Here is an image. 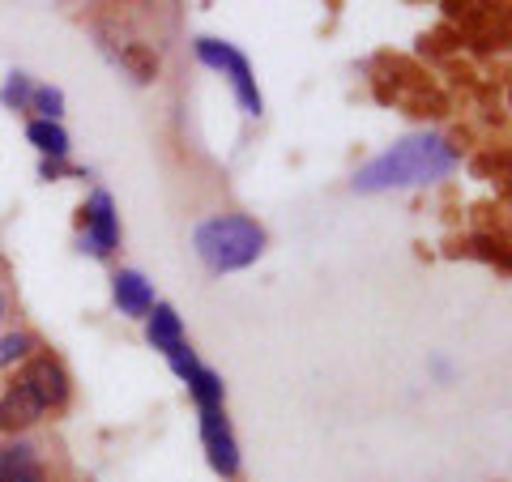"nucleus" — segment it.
<instances>
[{
  "label": "nucleus",
  "mask_w": 512,
  "mask_h": 482,
  "mask_svg": "<svg viewBox=\"0 0 512 482\" xmlns=\"http://www.w3.org/2000/svg\"><path fill=\"white\" fill-rule=\"evenodd\" d=\"M39 419H43V406H39L35 393H30L22 380L13 384L5 397H0V431H9V436H13V431L35 427Z\"/></svg>",
  "instance_id": "nucleus-8"
},
{
  "label": "nucleus",
  "mask_w": 512,
  "mask_h": 482,
  "mask_svg": "<svg viewBox=\"0 0 512 482\" xmlns=\"http://www.w3.org/2000/svg\"><path fill=\"white\" fill-rule=\"evenodd\" d=\"M26 137H30V146H39L47 158H56V163L69 154V133H64L56 120H30L26 124Z\"/></svg>",
  "instance_id": "nucleus-13"
},
{
  "label": "nucleus",
  "mask_w": 512,
  "mask_h": 482,
  "mask_svg": "<svg viewBox=\"0 0 512 482\" xmlns=\"http://www.w3.org/2000/svg\"><path fill=\"white\" fill-rule=\"evenodd\" d=\"M146 337H150L154 350H163V355H171V350L184 342V325H180V316H175L171 303H154V308H150V329H146Z\"/></svg>",
  "instance_id": "nucleus-10"
},
{
  "label": "nucleus",
  "mask_w": 512,
  "mask_h": 482,
  "mask_svg": "<svg viewBox=\"0 0 512 482\" xmlns=\"http://www.w3.org/2000/svg\"><path fill=\"white\" fill-rule=\"evenodd\" d=\"M470 252H474V256H483V261H495L500 269H508V256H504V248L495 244V239H487V235L470 239Z\"/></svg>",
  "instance_id": "nucleus-17"
},
{
  "label": "nucleus",
  "mask_w": 512,
  "mask_h": 482,
  "mask_svg": "<svg viewBox=\"0 0 512 482\" xmlns=\"http://www.w3.org/2000/svg\"><path fill=\"white\" fill-rule=\"evenodd\" d=\"M22 384L35 393L43 414L69 406V372H64L60 359H52V355H35V359H30L26 372H22Z\"/></svg>",
  "instance_id": "nucleus-4"
},
{
  "label": "nucleus",
  "mask_w": 512,
  "mask_h": 482,
  "mask_svg": "<svg viewBox=\"0 0 512 482\" xmlns=\"http://www.w3.org/2000/svg\"><path fill=\"white\" fill-rule=\"evenodd\" d=\"M39 342L30 333H5L0 337V367L18 363V359H30V350H35Z\"/></svg>",
  "instance_id": "nucleus-14"
},
{
  "label": "nucleus",
  "mask_w": 512,
  "mask_h": 482,
  "mask_svg": "<svg viewBox=\"0 0 512 482\" xmlns=\"http://www.w3.org/2000/svg\"><path fill=\"white\" fill-rule=\"evenodd\" d=\"M201 440H205V453H210V465L222 478H235L239 474V444L231 436V423L222 410H201Z\"/></svg>",
  "instance_id": "nucleus-6"
},
{
  "label": "nucleus",
  "mask_w": 512,
  "mask_h": 482,
  "mask_svg": "<svg viewBox=\"0 0 512 482\" xmlns=\"http://www.w3.org/2000/svg\"><path fill=\"white\" fill-rule=\"evenodd\" d=\"M0 482H52V478H47L39 448L18 440V444L0 448Z\"/></svg>",
  "instance_id": "nucleus-7"
},
{
  "label": "nucleus",
  "mask_w": 512,
  "mask_h": 482,
  "mask_svg": "<svg viewBox=\"0 0 512 482\" xmlns=\"http://www.w3.org/2000/svg\"><path fill=\"white\" fill-rule=\"evenodd\" d=\"M30 107L43 111V120H60V111H64V94L56 86H39L35 94H30Z\"/></svg>",
  "instance_id": "nucleus-16"
},
{
  "label": "nucleus",
  "mask_w": 512,
  "mask_h": 482,
  "mask_svg": "<svg viewBox=\"0 0 512 482\" xmlns=\"http://www.w3.org/2000/svg\"><path fill=\"white\" fill-rule=\"evenodd\" d=\"M197 56H201V64H210V69H218V73L231 77V86H235V94H239V107H244L252 120L261 116L265 99H261V90H256L252 64H248L244 52H235V47L222 43V39H197Z\"/></svg>",
  "instance_id": "nucleus-3"
},
{
  "label": "nucleus",
  "mask_w": 512,
  "mask_h": 482,
  "mask_svg": "<svg viewBox=\"0 0 512 482\" xmlns=\"http://www.w3.org/2000/svg\"><path fill=\"white\" fill-rule=\"evenodd\" d=\"M82 248H90L94 256H111L120 244V222H116V205H111L107 192H94L90 205L82 210Z\"/></svg>",
  "instance_id": "nucleus-5"
},
{
  "label": "nucleus",
  "mask_w": 512,
  "mask_h": 482,
  "mask_svg": "<svg viewBox=\"0 0 512 482\" xmlns=\"http://www.w3.org/2000/svg\"><path fill=\"white\" fill-rule=\"evenodd\" d=\"M5 312H9V299H5V291H0V320H5Z\"/></svg>",
  "instance_id": "nucleus-18"
},
{
  "label": "nucleus",
  "mask_w": 512,
  "mask_h": 482,
  "mask_svg": "<svg viewBox=\"0 0 512 482\" xmlns=\"http://www.w3.org/2000/svg\"><path fill=\"white\" fill-rule=\"evenodd\" d=\"M192 244H197V256L214 273H235L248 269L265 252V227L252 222L248 214H222V218H205L192 231Z\"/></svg>",
  "instance_id": "nucleus-2"
},
{
  "label": "nucleus",
  "mask_w": 512,
  "mask_h": 482,
  "mask_svg": "<svg viewBox=\"0 0 512 482\" xmlns=\"http://www.w3.org/2000/svg\"><path fill=\"white\" fill-rule=\"evenodd\" d=\"M457 158H461L457 146H448V141L436 137V133L402 137L393 150H384L367 167H359L350 188L355 192H389V188L436 184V180H444V175H453Z\"/></svg>",
  "instance_id": "nucleus-1"
},
{
  "label": "nucleus",
  "mask_w": 512,
  "mask_h": 482,
  "mask_svg": "<svg viewBox=\"0 0 512 482\" xmlns=\"http://www.w3.org/2000/svg\"><path fill=\"white\" fill-rule=\"evenodd\" d=\"M30 94H35L30 77H26V73H13V77H9V86L0 90V103L13 107V111H26V107H30Z\"/></svg>",
  "instance_id": "nucleus-15"
},
{
  "label": "nucleus",
  "mask_w": 512,
  "mask_h": 482,
  "mask_svg": "<svg viewBox=\"0 0 512 482\" xmlns=\"http://www.w3.org/2000/svg\"><path fill=\"white\" fill-rule=\"evenodd\" d=\"M120 64H124V73L133 77V82H141V86L158 82V73H163V60H158V52L150 43H124L120 47Z\"/></svg>",
  "instance_id": "nucleus-11"
},
{
  "label": "nucleus",
  "mask_w": 512,
  "mask_h": 482,
  "mask_svg": "<svg viewBox=\"0 0 512 482\" xmlns=\"http://www.w3.org/2000/svg\"><path fill=\"white\" fill-rule=\"evenodd\" d=\"M111 295H116V308L124 316H150V308H154V286L141 278L137 269H120L116 278H111Z\"/></svg>",
  "instance_id": "nucleus-9"
},
{
  "label": "nucleus",
  "mask_w": 512,
  "mask_h": 482,
  "mask_svg": "<svg viewBox=\"0 0 512 482\" xmlns=\"http://www.w3.org/2000/svg\"><path fill=\"white\" fill-rule=\"evenodd\" d=\"M184 384L201 410H222V376L218 372H210V367H192L184 376Z\"/></svg>",
  "instance_id": "nucleus-12"
}]
</instances>
